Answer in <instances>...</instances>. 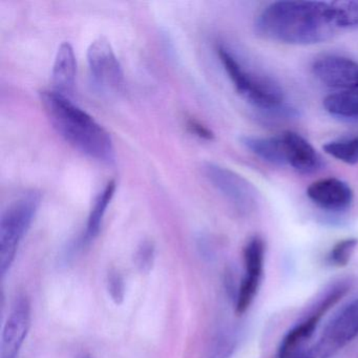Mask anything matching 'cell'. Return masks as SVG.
Here are the masks:
<instances>
[{"mask_svg": "<svg viewBox=\"0 0 358 358\" xmlns=\"http://www.w3.org/2000/svg\"><path fill=\"white\" fill-rule=\"evenodd\" d=\"M259 36L286 45L324 43L347 29L358 27V3L339 1H275L255 20Z\"/></svg>", "mask_w": 358, "mask_h": 358, "instance_id": "obj_1", "label": "cell"}, {"mask_svg": "<svg viewBox=\"0 0 358 358\" xmlns=\"http://www.w3.org/2000/svg\"><path fill=\"white\" fill-rule=\"evenodd\" d=\"M41 99L54 129L75 150L104 164L116 162L110 133L91 115L57 91L41 92Z\"/></svg>", "mask_w": 358, "mask_h": 358, "instance_id": "obj_2", "label": "cell"}, {"mask_svg": "<svg viewBox=\"0 0 358 358\" xmlns=\"http://www.w3.org/2000/svg\"><path fill=\"white\" fill-rule=\"evenodd\" d=\"M217 55L224 70L243 99L259 110L273 112L282 108L285 95L278 83L268 77L247 70L224 45L217 48Z\"/></svg>", "mask_w": 358, "mask_h": 358, "instance_id": "obj_3", "label": "cell"}, {"mask_svg": "<svg viewBox=\"0 0 358 358\" xmlns=\"http://www.w3.org/2000/svg\"><path fill=\"white\" fill-rule=\"evenodd\" d=\"M41 194L29 190L12 201L0 220V273L5 275L11 268L18 247L38 211Z\"/></svg>", "mask_w": 358, "mask_h": 358, "instance_id": "obj_4", "label": "cell"}, {"mask_svg": "<svg viewBox=\"0 0 358 358\" xmlns=\"http://www.w3.org/2000/svg\"><path fill=\"white\" fill-rule=\"evenodd\" d=\"M203 171L213 187L238 213L249 215L257 209L259 194L248 180L236 171L215 163H205Z\"/></svg>", "mask_w": 358, "mask_h": 358, "instance_id": "obj_5", "label": "cell"}, {"mask_svg": "<svg viewBox=\"0 0 358 358\" xmlns=\"http://www.w3.org/2000/svg\"><path fill=\"white\" fill-rule=\"evenodd\" d=\"M264 262L265 243L259 236H253L244 248L245 274L234 296L236 313H245L255 301L263 278Z\"/></svg>", "mask_w": 358, "mask_h": 358, "instance_id": "obj_6", "label": "cell"}, {"mask_svg": "<svg viewBox=\"0 0 358 358\" xmlns=\"http://www.w3.org/2000/svg\"><path fill=\"white\" fill-rule=\"evenodd\" d=\"M87 62L92 77L101 89L120 91L124 83V74L108 39L99 37L91 43L87 49Z\"/></svg>", "mask_w": 358, "mask_h": 358, "instance_id": "obj_7", "label": "cell"}, {"mask_svg": "<svg viewBox=\"0 0 358 358\" xmlns=\"http://www.w3.org/2000/svg\"><path fill=\"white\" fill-rule=\"evenodd\" d=\"M314 76L339 92L358 90V62L341 56H324L312 66Z\"/></svg>", "mask_w": 358, "mask_h": 358, "instance_id": "obj_8", "label": "cell"}, {"mask_svg": "<svg viewBox=\"0 0 358 358\" xmlns=\"http://www.w3.org/2000/svg\"><path fill=\"white\" fill-rule=\"evenodd\" d=\"M31 324V303L28 297L16 299L3 328L0 358H16Z\"/></svg>", "mask_w": 358, "mask_h": 358, "instance_id": "obj_9", "label": "cell"}, {"mask_svg": "<svg viewBox=\"0 0 358 358\" xmlns=\"http://www.w3.org/2000/svg\"><path fill=\"white\" fill-rule=\"evenodd\" d=\"M307 196L316 206L331 213L347 210L353 202V192L336 178L318 180L308 187Z\"/></svg>", "mask_w": 358, "mask_h": 358, "instance_id": "obj_10", "label": "cell"}, {"mask_svg": "<svg viewBox=\"0 0 358 358\" xmlns=\"http://www.w3.org/2000/svg\"><path fill=\"white\" fill-rule=\"evenodd\" d=\"M287 164L290 165L297 173L310 175L316 173L322 167V160L315 148L303 136L294 131L282 134Z\"/></svg>", "mask_w": 358, "mask_h": 358, "instance_id": "obj_11", "label": "cell"}, {"mask_svg": "<svg viewBox=\"0 0 358 358\" xmlns=\"http://www.w3.org/2000/svg\"><path fill=\"white\" fill-rule=\"evenodd\" d=\"M76 57L74 49L69 43H64L58 49L53 66V83L55 91L59 93L72 92L76 78ZM66 95V94H64Z\"/></svg>", "mask_w": 358, "mask_h": 358, "instance_id": "obj_12", "label": "cell"}, {"mask_svg": "<svg viewBox=\"0 0 358 358\" xmlns=\"http://www.w3.org/2000/svg\"><path fill=\"white\" fill-rule=\"evenodd\" d=\"M243 145L265 162L276 166L287 164L286 152L282 136L278 137H259L244 136L241 138Z\"/></svg>", "mask_w": 358, "mask_h": 358, "instance_id": "obj_13", "label": "cell"}, {"mask_svg": "<svg viewBox=\"0 0 358 358\" xmlns=\"http://www.w3.org/2000/svg\"><path fill=\"white\" fill-rule=\"evenodd\" d=\"M116 188V181L112 180L106 184V187L96 198L91 213H90L89 219H87V230H85V238L87 241L94 240L99 234L106 209L114 198Z\"/></svg>", "mask_w": 358, "mask_h": 358, "instance_id": "obj_14", "label": "cell"}, {"mask_svg": "<svg viewBox=\"0 0 358 358\" xmlns=\"http://www.w3.org/2000/svg\"><path fill=\"white\" fill-rule=\"evenodd\" d=\"M324 108L332 116L358 118V90L329 95L324 98Z\"/></svg>", "mask_w": 358, "mask_h": 358, "instance_id": "obj_15", "label": "cell"}, {"mask_svg": "<svg viewBox=\"0 0 358 358\" xmlns=\"http://www.w3.org/2000/svg\"><path fill=\"white\" fill-rule=\"evenodd\" d=\"M238 343V330L234 326L220 329L211 339L206 358H230Z\"/></svg>", "mask_w": 358, "mask_h": 358, "instance_id": "obj_16", "label": "cell"}, {"mask_svg": "<svg viewBox=\"0 0 358 358\" xmlns=\"http://www.w3.org/2000/svg\"><path fill=\"white\" fill-rule=\"evenodd\" d=\"M324 150L345 164H356L358 163V137L328 142L324 144Z\"/></svg>", "mask_w": 358, "mask_h": 358, "instance_id": "obj_17", "label": "cell"}, {"mask_svg": "<svg viewBox=\"0 0 358 358\" xmlns=\"http://www.w3.org/2000/svg\"><path fill=\"white\" fill-rule=\"evenodd\" d=\"M358 245V240L355 238H345L337 243L328 255V262L331 265L345 266L349 263Z\"/></svg>", "mask_w": 358, "mask_h": 358, "instance_id": "obj_18", "label": "cell"}, {"mask_svg": "<svg viewBox=\"0 0 358 358\" xmlns=\"http://www.w3.org/2000/svg\"><path fill=\"white\" fill-rule=\"evenodd\" d=\"M155 247L152 243L145 242L138 249L136 255V266L141 272H150L154 265Z\"/></svg>", "mask_w": 358, "mask_h": 358, "instance_id": "obj_19", "label": "cell"}, {"mask_svg": "<svg viewBox=\"0 0 358 358\" xmlns=\"http://www.w3.org/2000/svg\"><path fill=\"white\" fill-rule=\"evenodd\" d=\"M108 292L117 303H121L124 297V282L122 276L117 271H110L108 280Z\"/></svg>", "mask_w": 358, "mask_h": 358, "instance_id": "obj_20", "label": "cell"}, {"mask_svg": "<svg viewBox=\"0 0 358 358\" xmlns=\"http://www.w3.org/2000/svg\"><path fill=\"white\" fill-rule=\"evenodd\" d=\"M188 129H190L192 134L198 136V137L202 138L205 140H213L215 138L213 131L208 129V127L203 125L202 123L199 121L194 120V119H190L187 122Z\"/></svg>", "mask_w": 358, "mask_h": 358, "instance_id": "obj_21", "label": "cell"}, {"mask_svg": "<svg viewBox=\"0 0 358 358\" xmlns=\"http://www.w3.org/2000/svg\"><path fill=\"white\" fill-rule=\"evenodd\" d=\"M80 358H92V357L90 355H83V356H81Z\"/></svg>", "mask_w": 358, "mask_h": 358, "instance_id": "obj_22", "label": "cell"}]
</instances>
